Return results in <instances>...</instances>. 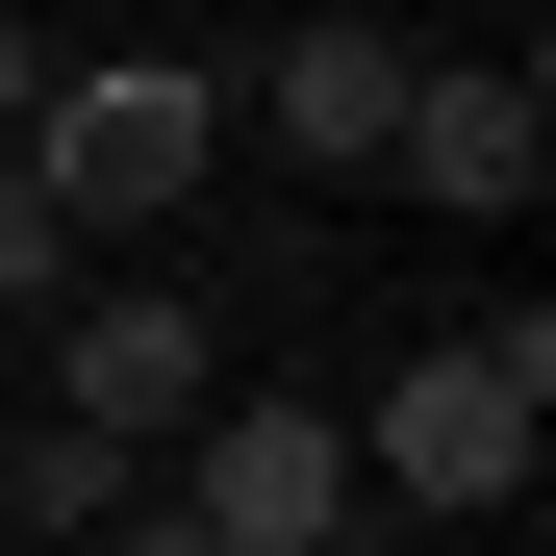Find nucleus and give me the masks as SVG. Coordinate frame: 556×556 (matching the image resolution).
<instances>
[{"mask_svg":"<svg viewBox=\"0 0 556 556\" xmlns=\"http://www.w3.org/2000/svg\"><path fill=\"white\" fill-rule=\"evenodd\" d=\"M127 556H203V531H177V506H127Z\"/></svg>","mask_w":556,"mask_h":556,"instance_id":"obj_9","label":"nucleus"},{"mask_svg":"<svg viewBox=\"0 0 556 556\" xmlns=\"http://www.w3.org/2000/svg\"><path fill=\"white\" fill-rule=\"evenodd\" d=\"M405 26H304V51H253V102H278V152H304V177H380L405 152Z\"/></svg>","mask_w":556,"mask_h":556,"instance_id":"obj_5","label":"nucleus"},{"mask_svg":"<svg viewBox=\"0 0 556 556\" xmlns=\"http://www.w3.org/2000/svg\"><path fill=\"white\" fill-rule=\"evenodd\" d=\"M380 177H430V203H481V228H506L531 177H556V102H531V76H455V51H430V76H405V152H380Z\"/></svg>","mask_w":556,"mask_h":556,"instance_id":"obj_6","label":"nucleus"},{"mask_svg":"<svg viewBox=\"0 0 556 556\" xmlns=\"http://www.w3.org/2000/svg\"><path fill=\"white\" fill-rule=\"evenodd\" d=\"M0 506H26V531H127L152 481H127V455H102V430H26V455H0Z\"/></svg>","mask_w":556,"mask_h":556,"instance_id":"obj_7","label":"nucleus"},{"mask_svg":"<svg viewBox=\"0 0 556 556\" xmlns=\"http://www.w3.org/2000/svg\"><path fill=\"white\" fill-rule=\"evenodd\" d=\"M177 531H203V556H329L354 531V430L304 405V380H228L203 430H177V481H152Z\"/></svg>","mask_w":556,"mask_h":556,"instance_id":"obj_3","label":"nucleus"},{"mask_svg":"<svg viewBox=\"0 0 556 556\" xmlns=\"http://www.w3.org/2000/svg\"><path fill=\"white\" fill-rule=\"evenodd\" d=\"M531 430H556V304L405 354V380L354 405V506H506V481H531Z\"/></svg>","mask_w":556,"mask_h":556,"instance_id":"obj_1","label":"nucleus"},{"mask_svg":"<svg viewBox=\"0 0 556 556\" xmlns=\"http://www.w3.org/2000/svg\"><path fill=\"white\" fill-rule=\"evenodd\" d=\"M0 304H26V329L76 304V228H51V177H26V152H0Z\"/></svg>","mask_w":556,"mask_h":556,"instance_id":"obj_8","label":"nucleus"},{"mask_svg":"<svg viewBox=\"0 0 556 556\" xmlns=\"http://www.w3.org/2000/svg\"><path fill=\"white\" fill-rule=\"evenodd\" d=\"M203 152H228V76H152V51H102V76H51V102H26V177H51L76 253L152 228V203H203Z\"/></svg>","mask_w":556,"mask_h":556,"instance_id":"obj_2","label":"nucleus"},{"mask_svg":"<svg viewBox=\"0 0 556 556\" xmlns=\"http://www.w3.org/2000/svg\"><path fill=\"white\" fill-rule=\"evenodd\" d=\"M51 354H76V405H51V430H102L127 481L228 405V354H203V304H177V278H76V304H51Z\"/></svg>","mask_w":556,"mask_h":556,"instance_id":"obj_4","label":"nucleus"}]
</instances>
